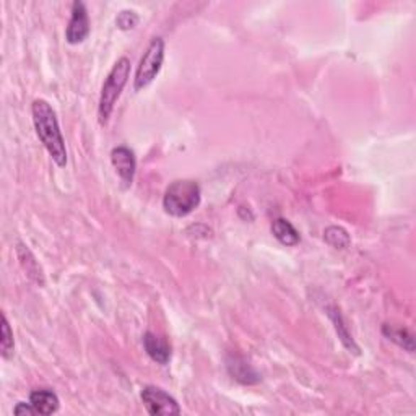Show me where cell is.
<instances>
[{
  "mask_svg": "<svg viewBox=\"0 0 416 416\" xmlns=\"http://www.w3.org/2000/svg\"><path fill=\"white\" fill-rule=\"evenodd\" d=\"M89 35V16L87 5L83 2L72 4L70 21L65 30V39L69 44H80L85 41Z\"/></svg>",
  "mask_w": 416,
  "mask_h": 416,
  "instance_id": "obj_6",
  "label": "cell"
},
{
  "mask_svg": "<svg viewBox=\"0 0 416 416\" xmlns=\"http://www.w3.org/2000/svg\"><path fill=\"white\" fill-rule=\"evenodd\" d=\"M143 348L147 351V355L153 359L155 363L158 364H165L170 363L171 359V346L165 339H161L153 332H147L143 335Z\"/></svg>",
  "mask_w": 416,
  "mask_h": 416,
  "instance_id": "obj_8",
  "label": "cell"
},
{
  "mask_svg": "<svg viewBox=\"0 0 416 416\" xmlns=\"http://www.w3.org/2000/svg\"><path fill=\"white\" fill-rule=\"evenodd\" d=\"M228 371L233 378L241 382V384H257L261 381V376L257 374V371L251 366L249 363H246L244 358L241 356H231L228 358Z\"/></svg>",
  "mask_w": 416,
  "mask_h": 416,
  "instance_id": "obj_10",
  "label": "cell"
},
{
  "mask_svg": "<svg viewBox=\"0 0 416 416\" xmlns=\"http://www.w3.org/2000/svg\"><path fill=\"white\" fill-rule=\"evenodd\" d=\"M16 252H18L21 266H23V268L26 270V273L30 275V278L35 280L38 285H44L43 270H41V267H39V263L35 258V256L31 254V251L28 249L25 244L18 243V246H16Z\"/></svg>",
  "mask_w": 416,
  "mask_h": 416,
  "instance_id": "obj_12",
  "label": "cell"
},
{
  "mask_svg": "<svg viewBox=\"0 0 416 416\" xmlns=\"http://www.w3.org/2000/svg\"><path fill=\"white\" fill-rule=\"evenodd\" d=\"M13 413L15 415H36L35 408H33V405L30 402H28V403H25V402L16 403V407L13 408Z\"/></svg>",
  "mask_w": 416,
  "mask_h": 416,
  "instance_id": "obj_18",
  "label": "cell"
},
{
  "mask_svg": "<svg viewBox=\"0 0 416 416\" xmlns=\"http://www.w3.org/2000/svg\"><path fill=\"white\" fill-rule=\"evenodd\" d=\"M128 75H131V60L121 58L111 69L108 78L103 83V88H101L98 104V121L101 126L108 124L117 99H119L124 87L127 85Z\"/></svg>",
  "mask_w": 416,
  "mask_h": 416,
  "instance_id": "obj_3",
  "label": "cell"
},
{
  "mask_svg": "<svg viewBox=\"0 0 416 416\" xmlns=\"http://www.w3.org/2000/svg\"><path fill=\"white\" fill-rule=\"evenodd\" d=\"M200 185L192 179H179L168 185L163 197V208L168 215L182 218L192 213L200 205Z\"/></svg>",
  "mask_w": 416,
  "mask_h": 416,
  "instance_id": "obj_2",
  "label": "cell"
},
{
  "mask_svg": "<svg viewBox=\"0 0 416 416\" xmlns=\"http://www.w3.org/2000/svg\"><path fill=\"white\" fill-rule=\"evenodd\" d=\"M330 317H332V320H334V324H335V330H336V334H339V336H340V340L343 341V345H345L348 350H355V353H358V348H356V345H355V341H353V339L350 336V334H348V330H346V327L345 325H343V322H341V316H340V311H336V309H330Z\"/></svg>",
  "mask_w": 416,
  "mask_h": 416,
  "instance_id": "obj_16",
  "label": "cell"
},
{
  "mask_svg": "<svg viewBox=\"0 0 416 416\" xmlns=\"http://www.w3.org/2000/svg\"><path fill=\"white\" fill-rule=\"evenodd\" d=\"M111 163L114 166L117 176L121 177L124 187H131L137 170L135 153L128 147H116L111 151Z\"/></svg>",
  "mask_w": 416,
  "mask_h": 416,
  "instance_id": "obj_7",
  "label": "cell"
},
{
  "mask_svg": "<svg viewBox=\"0 0 416 416\" xmlns=\"http://www.w3.org/2000/svg\"><path fill=\"white\" fill-rule=\"evenodd\" d=\"M15 340H13V332L10 329L9 319L5 314H2V339H0V355L2 358L9 359L13 355Z\"/></svg>",
  "mask_w": 416,
  "mask_h": 416,
  "instance_id": "obj_15",
  "label": "cell"
},
{
  "mask_svg": "<svg viewBox=\"0 0 416 416\" xmlns=\"http://www.w3.org/2000/svg\"><path fill=\"white\" fill-rule=\"evenodd\" d=\"M272 233L283 246H296L301 241L297 229L288 220H285V218H277L272 223Z\"/></svg>",
  "mask_w": 416,
  "mask_h": 416,
  "instance_id": "obj_11",
  "label": "cell"
},
{
  "mask_svg": "<svg viewBox=\"0 0 416 416\" xmlns=\"http://www.w3.org/2000/svg\"><path fill=\"white\" fill-rule=\"evenodd\" d=\"M163 60H165V41H163V38L160 36L153 38L137 67V74H135L133 78L135 92L147 88L150 83L158 77L163 67Z\"/></svg>",
  "mask_w": 416,
  "mask_h": 416,
  "instance_id": "obj_4",
  "label": "cell"
},
{
  "mask_svg": "<svg viewBox=\"0 0 416 416\" xmlns=\"http://www.w3.org/2000/svg\"><path fill=\"white\" fill-rule=\"evenodd\" d=\"M138 23V15L133 12V10H122V12L117 15L116 25L119 30H132V28L137 26Z\"/></svg>",
  "mask_w": 416,
  "mask_h": 416,
  "instance_id": "obj_17",
  "label": "cell"
},
{
  "mask_svg": "<svg viewBox=\"0 0 416 416\" xmlns=\"http://www.w3.org/2000/svg\"><path fill=\"white\" fill-rule=\"evenodd\" d=\"M140 397H142V402L150 415L171 416V415L181 413V407H179L176 398L170 395L166 390H163L161 387H156V385L143 387Z\"/></svg>",
  "mask_w": 416,
  "mask_h": 416,
  "instance_id": "obj_5",
  "label": "cell"
},
{
  "mask_svg": "<svg viewBox=\"0 0 416 416\" xmlns=\"http://www.w3.org/2000/svg\"><path fill=\"white\" fill-rule=\"evenodd\" d=\"M31 114L36 133L44 148L48 150L55 165L64 168L67 165L65 140L62 137L58 116H55L53 106L46 99H36L31 106Z\"/></svg>",
  "mask_w": 416,
  "mask_h": 416,
  "instance_id": "obj_1",
  "label": "cell"
},
{
  "mask_svg": "<svg viewBox=\"0 0 416 416\" xmlns=\"http://www.w3.org/2000/svg\"><path fill=\"white\" fill-rule=\"evenodd\" d=\"M30 403L36 415H53L59 410L60 402L58 393L49 389H36L30 393Z\"/></svg>",
  "mask_w": 416,
  "mask_h": 416,
  "instance_id": "obj_9",
  "label": "cell"
},
{
  "mask_svg": "<svg viewBox=\"0 0 416 416\" xmlns=\"http://www.w3.org/2000/svg\"><path fill=\"white\" fill-rule=\"evenodd\" d=\"M324 239L335 249H346L351 244L350 234L341 226H329L324 231Z\"/></svg>",
  "mask_w": 416,
  "mask_h": 416,
  "instance_id": "obj_14",
  "label": "cell"
},
{
  "mask_svg": "<svg viewBox=\"0 0 416 416\" xmlns=\"http://www.w3.org/2000/svg\"><path fill=\"white\" fill-rule=\"evenodd\" d=\"M382 334H384L387 339L395 341L398 346H402L403 350L413 353L415 343H413V335L410 334L407 329H393L390 325H384L382 327Z\"/></svg>",
  "mask_w": 416,
  "mask_h": 416,
  "instance_id": "obj_13",
  "label": "cell"
}]
</instances>
